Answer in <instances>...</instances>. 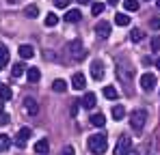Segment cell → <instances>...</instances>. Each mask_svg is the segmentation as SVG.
Instances as JSON below:
<instances>
[{
  "label": "cell",
  "instance_id": "74e56055",
  "mask_svg": "<svg viewBox=\"0 0 160 155\" xmlns=\"http://www.w3.org/2000/svg\"><path fill=\"white\" fill-rule=\"evenodd\" d=\"M156 67H158V69H160V56H158V58H156Z\"/></svg>",
  "mask_w": 160,
  "mask_h": 155
},
{
  "label": "cell",
  "instance_id": "44dd1931",
  "mask_svg": "<svg viewBox=\"0 0 160 155\" xmlns=\"http://www.w3.org/2000/svg\"><path fill=\"white\" fill-rule=\"evenodd\" d=\"M24 71H26V67H24L22 63H15L13 69H11V76H13V78H22V76H24Z\"/></svg>",
  "mask_w": 160,
  "mask_h": 155
},
{
  "label": "cell",
  "instance_id": "6da1fadb",
  "mask_svg": "<svg viewBox=\"0 0 160 155\" xmlns=\"http://www.w3.org/2000/svg\"><path fill=\"white\" fill-rule=\"evenodd\" d=\"M87 147H89V151L93 155H102V153H106V149H108V140L104 134H93V136H89Z\"/></svg>",
  "mask_w": 160,
  "mask_h": 155
},
{
  "label": "cell",
  "instance_id": "d590c367",
  "mask_svg": "<svg viewBox=\"0 0 160 155\" xmlns=\"http://www.w3.org/2000/svg\"><path fill=\"white\" fill-rule=\"evenodd\" d=\"M152 28H160V20H152Z\"/></svg>",
  "mask_w": 160,
  "mask_h": 155
},
{
  "label": "cell",
  "instance_id": "83f0119b",
  "mask_svg": "<svg viewBox=\"0 0 160 155\" xmlns=\"http://www.w3.org/2000/svg\"><path fill=\"white\" fill-rule=\"evenodd\" d=\"M56 24H58L56 13H48V15H46V26H50V28H52V26H56Z\"/></svg>",
  "mask_w": 160,
  "mask_h": 155
},
{
  "label": "cell",
  "instance_id": "e575fe53",
  "mask_svg": "<svg viewBox=\"0 0 160 155\" xmlns=\"http://www.w3.org/2000/svg\"><path fill=\"white\" fill-rule=\"evenodd\" d=\"M72 114H74V116L78 114V101H74V106H72Z\"/></svg>",
  "mask_w": 160,
  "mask_h": 155
},
{
  "label": "cell",
  "instance_id": "ba28073f",
  "mask_svg": "<svg viewBox=\"0 0 160 155\" xmlns=\"http://www.w3.org/2000/svg\"><path fill=\"white\" fill-rule=\"evenodd\" d=\"M24 110H26L30 116L39 114V103H37V99H32V97H26V99H24Z\"/></svg>",
  "mask_w": 160,
  "mask_h": 155
},
{
  "label": "cell",
  "instance_id": "4dcf8cb0",
  "mask_svg": "<svg viewBox=\"0 0 160 155\" xmlns=\"http://www.w3.org/2000/svg\"><path fill=\"white\" fill-rule=\"evenodd\" d=\"M152 50H154V52L160 50V35H156V37L152 39Z\"/></svg>",
  "mask_w": 160,
  "mask_h": 155
},
{
  "label": "cell",
  "instance_id": "484cf974",
  "mask_svg": "<svg viewBox=\"0 0 160 155\" xmlns=\"http://www.w3.org/2000/svg\"><path fill=\"white\" fill-rule=\"evenodd\" d=\"M123 9L126 11H138V0H123Z\"/></svg>",
  "mask_w": 160,
  "mask_h": 155
},
{
  "label": "cell",
  "instance_id": "4316f807",
  "mask_svg": "<svg viewBox=\"0 0 160 155\" xmlns=\"http://www.w3.org/2000/svg\"><path fill=\"white\" fill-rule=\"evenodd\" d=\"M143 37H145V35H143V30H141V28H134L132 32H130V39H132L134 43H138V41H143Z\"/></svg>",
  "mask_w": 160,
  "mask_h": 155
},
{
  "label": "cell",
  "instance_id": "4fadbf2b",
  "mask_svg": "<svg viewBox=\"0 0 160 155\" xmlns=\"http://www.w3.org/2000/svg\"><path fill=\"white\" fill-rule=\"evenodd\" d=\"M48 151H50V142H48L46 138H41V140L35 144V153L37 155H48Z\"/></svg>",
  "mask_w": 160,
  "mask_h": 155
},
{
  "label": "cell",
  "instance_id": "836d02e7",
  "mask_svg": "<svg viewBox=\"0 0 160 155\" xmlns=\"http://www.w3.org/2000/svg\"><path fill=\"white\" fill-rule=\"evenodd\" d=\"M63 155H74V147H65L63 149Z\"/></svg>",
  "mask_w": 160,
  "mask_h": 155
},
{
  "label": "cell",
  "instance_id": "9a60e30c",
  "mask_svg": "<svg viewBox=\"0 0 160 155\" xmlns=\"http://www.w3.org/2000/svg\"><path fill=\"white\" fill-rule=\"evenodd\" d=\"M80 17H82V13H80L78 9H69V11L65 13V22H69V24H74V22H80Z\"/></svg>",
  "mask_w": 160,
  "mask_h": 155
},
{
  "label": "cell",
  "instance_id": "ffe728a7",
  "mask_svg": "<svg viewBox=\"0 0 160 155\" xmlns=\"http://www.w3.org/2000/svg\"><path fill=\"white\" fill-rule=\"evenodd\" d=\"M13 144V140L7 134H0V151H9V147Z\"/></svg>",
  "mask_w": 160,
  "mask_h": 155
},
{
  "label": "cell",
  "instance_id": "f35d334b",
  "mask_svg": "<svg viewBox=\"0 0 160 155\" xmlns=\"http://www.w3.org/2000/svg\"><path fill=\"white\" fill-rule=\"evenodd\" d=\"M128 155H138V153H136V151H132V149H130V151H128Z\"/></svg>",
  "mask_w": 160,
  "mask_h": 155
},
{
  "label": "cell",
  "instance_id": "ab89813d",
  "mask_svg": "<svg viewBox=\"0 0 160 155\" xmlns=\"http://www.w3.org/2000/svg\"><path fill=\"white\" fill-rule=\"evenodd\" d=\"M108 4H117V0H108Z\"/></svg>",
  "mask_w": 160,
  "mask_h": 155
},
{
  "label": "cell",
  "instance_id": "ac0fdd59",
  "mask_svg": "<svg viewBox=\"0 0 160 155\" xmlns=\"http://www.w3.org/2000/svg\"><path fill=\"white\" fill-rule=\"evenodd\" d=\"M20 56H22V58H32V56H35V48H32V45H26V43H24V45H20Z\"/></svg>",
  "mask_w": 160,
  "mask_h": 155
},
{
  "label": "cell",
  "instance_id": "5b68a950",
  "mask_svg": "<svg viewBox=\"0 0 160 155\" xmlns=\"http://www.w3.org/2000/svg\"><path fill=\"white\" fill-rule=\"evenodd\" d=\"M30 136H32V131H30L28 127H22L18 134H15V140H13V142H15V147L24 149V147L28 144V140H30Z\"/></svg>",
  "mask_w": 160,
  "mask_h": 155
},
{
  "label": "cell",
  "instance_id": "d6986e66",
  "mask_svg": "<svg viewBox=\"0 0 160 155\" xmlns=\"http://www.w3.org/2000/svg\"><path fill=\"white\" fill-rule=\"evenodd\" d=\"M123 116H126V108H123V106H119V103H117V106H115V108H112V119H115V121H121V119H123Z\"/></svg>",
  "mask_w": 160,
  "mask_h": 155
},
{
  "label": "cell",
  "instance_id": "7c38bea8",
  "mask_svg": "<svg viewBox=\"0 0 160 155\" xmlns=\"http://www.w3.org/2000/svg\"><path fill=\"white\" fill-rule=\"evenodd\" d=\"M117 76H119V80L123 82V84H130V80H132V69H126V67H117Z\"/></svg>",
  "mask_w": 160,
  "mask_h": 155
},
{
  "label": "cell",
  "instance_id": "f1b7e54d",
  "mask_svg": "<svg viewBox=\"0 0 160 155\" xmlns=\"http://www.w3.org/2000/svg\"><path fill=\"white\" fill-rule=\"evenodd\" d=\"M37 15H39L37 4H28V7H26V17H37Z\"/></svg>",
  "mask_w": 160,
  "mask_h": 155
},
{
  "label": "cell",
  "instance_id": "8fae6325",
  "mask_svg": "<svg viewBox=\"0 0 160 155\" xmlns=\"http://www.w3.org/2000/svg\"><path fill=\"white\" fill-rule=\"evenodd\" d=\"M95 35L102 37V39H106L108 35H110V24L108 22H98L95 24Z\"/></svg>",
  "mask_w": 160,
  "mask_h": 155
},
{
  "label": "cell",
  "instance_id": "52a82bcc",
  "mask_svg": "<svg viewBox=\"0 0 160 155\" xmlns=\"http://www.w3.org/2000/svg\"><path fill=\"white\" fill-rule=\"evenodd\" d=\"M91 78L93 80H104V65H102V60H93L91 63Z\"/></svg>",
  "mask_w": 160,
  "mask_h": 155
},
{
  "label": "cell",
  "instance_id": "8d00e7d4",
  "mask_svg": "<svg viewBox=\"0 0 160 155\" xmlns=\"http://www.w3.org/2000/svg\"><path fill=\"white\" fill-rule=\"evenodd\" d=\"M80 4H89V2H91V0H78Z\"/></svg>",
  "mask_w": 160,
  "mask_h": 155
},
{
  "label": "cell",
  "instance_id": "d4e9b609",
  "mask_svg": "<svg viewBox=\"0 0 160 155\" xmlns=\"http://www.w3.org/2000/svg\"><path fill=\"white\" fill-rule=\"evenodd\" d=\"M104 97H106V99H117L119 93H117L115 86H104Z\"/></svg>",
  "mask_w": 160,
  "mask_h": 155
},
{
  "label": "cell",
  "instance_id": "7a4b0ae2",
  "mask_svg": "<svg viewBox=\"0 0 160 155\" xmlns=\"http://www.w3.org/2000/svg\"><path fill=\"white\" fill-rule=\"evenodd\" d=\"M145 121H147V112H145L143 108L130 112V125H132L134 131H141V129L145 127Z\"/></svg>",
  "mask_w": 160,
  "mask_h": 155
},
{
  "label": "cell",
  "instance_id": "f546056e",
  "mask_svg": "<svg viewBox=\"0 0 160 155\" xmlns=\"http://www.w3.org/2000/svg\"><path fill=\"white\" fill-rule=\"evenodd\" d=\"M102 11H104V4H102V2H93V4H91V13H93V15H100Z\"/></svg>",
  "mask_w": 160,
  "mask_h": 155
},
{
  "label": "cell",
  "instance_id": "1f68e13d",
  "mask_svg": "<svg viewBox=\"0 0 160 155\" xmlns=\"http://www.w3.org/2000/svg\"><path fill=\"white\" fill-rule=\"evenodd\" d=\"M54 7H58V9H67V7H69V0H54Z\"/></svg>",
  "mask_w": 160,
  "mask_h": 155
},
{
  "label": "cell",
  "instance_id": "30bf717a",
  "mask_svg": "<svg viewBox=\"0 0 160 155\" xmlns=\"http://www.w3.org/2000/svg\"><path fill=\"white\" fill-rule=\"evenodd\" d=\"M82 108H87V110H93L95 108V103H98V97H95V93H84V97H82Z\"/></svg>",
  "mask_w": 160,
  "mask_h": 155
},
{
  "label": "cell",
  "instance_id": "277c9868",
  "mask_svg": "<svg viewBox=\"0 0 160 155\" xmlns=\"http://www.w3.org/2000/svg\"><path fill=\"white\" fill-rule=\"evenodd\" d=\"M132 149V140L128 136H119L117 147H115V155H128V151Z\"/></svg>",
  "mask_w": 160,
  "mask_h": 155
},
{
  "label": "cell",
  "instance_id": "e0dca14e",
  "mask_svg": "<svg viewBox=\"0 0 160 155\" xmlns=\"http://www.w3.org/2000/svg\"><path fill=\"white\" fill-rule=\"evenodd\" d=\"M39 78H41V71H39L37 67H28L26 69V80L28 82H39Z\"/></svg>",
  "mask_w": 160,
  "mask_h": 155
},
{
  "label": "cell",
  "instance_id": "3957f363",
  "mask_svg": "<svg viewBox=\"0 0 160 155\" xmlns=\"http://www.w3.org/2000/svg\"><path fill=\"white\" fill-rule=\"evenodd\" d=\"M67 52H69V56H72L74 60H82V58L87 56V52H84V48H82L80 41H72V43L67 45Z\"/></svg>",
  "mask_w": 160,
  "mask_h": 155
},
{
  "label": "cell",
  "instance_id": "d6a6232c",
  "mask_svg": "<svg viewBox=\"0 0 160 155\" xmlns=\"http://www.w3.org/2000/svg\"><path fill=\"white\" fill-rule=\"evenodd\" d=\"M9 121H11V119H9V114H7V112H2V110H0V125H7V123H9Z\"/></svg>",
  "mask_w": 160,
  "mask_h": 155
},
{
  "label": "cell",
  "instance_id": "cb8c5ba5",
  "mask_svg": "<svg viewBox=\"0 0 160 155\" xmlns=\"http://www.w3.org/2000/svg\"><path fill=\"white\" fill-rule=\"evenodd\" d=\"M115 24L117 26H128L130 24V17H128L126 13H117V15H115Z\"/></svg>",
  "mask_w": 160,
  "mask_h": 155
},
{
  "label": "cell",
  "instance_id": "603a6c76",
  "mask_svg": "<svg viewBox=\"0 0 160 155\" xmlns=\"http://www.w3.org/2000/svg\"><path fill=\"white\" fill-rule=\"evenodd\" d=\"M52 88L56 91V93H65V91H67V82H65V80H54Z\"/></svg>",
  "mask_w": 160,
  "mask_h": 155
},
{
  "label": "cell",
  "instance_id": "8992f818",
  "mask_svg": "<svg viewBox=\"0 0 160 155\" xmlns=\"http://www.w3.org/2000/svg\"><path fill=\"white\" fill-rule=\"evenodd\" d=\"M141 88H143L145 93H152V91L156 88V76H154V73H143V76H141Z\"/></svg>",
  "mask_w": 160,
  "mask_h": 155
},
{
  "label": "cell",
  "instance_id": "60d3db41",
  "mask_svg": "<svg viewBox=\"0 0 160 155\" xmlns=\"http://www.w3.org/2000/svg\"><path fill=\"white\" fill-rule=\"evenodd\" d=\"M156 4H158V9H160V0H158V2H156Z\"/></svg>",
  "mask_w": 160,
  "mask_h": 155
},
{
  "label": "cell",
  "instance_id": "9c48e42d",
  "mask_svg": "<svg viewBox=\"0 0 160 155\" xmlns=\"http://www.w3.org/2000/svg\"><path fill=\"white\" fill-rule=\"evenodd\" d=\"M72 86H74V88H76V91H84V86H87V78L82 76V73H74V76H72Z\"/></svg>",
  "mask_w": 160,
  "mask_h": 155
},
{
  "label": "cell",
  "instance_id": "5bb4252c",
  "mask_svg": "<svg viewBox=\"0 0 160 155\" xmlns=\"http://www.w3.org/2000/svg\"><path fill=\"white\" fill-rule=\"evenodd\" d=\"M89 121H91V125H93V127H104V125H106V116H104L102 112H95Z\"/></svg>",
  "mask_w": 160,
  "mask_h": 155
},
{
  "label": "cell",
  "instance_id": "7402d4cb",
  "mask_svg": "<svg viewBox=\"0 0 160 155\" xmlns=\"http://www.w3.org/2000/svg\"><path fill=\"white\" fill-rule=\"evenodd\" d=\"M11 97H13V91H11L9 86H2V84H0V99H2V101H9Z\"/></svg>",
  "mask_w": 160,
  "mask_h": 155
},
{
  "label": "cell",
  "instance_id": "2e32d148",
  "mask_svg": "<svg viewBox=\"0 0 160 155\" xmlns=\"http://www.w3.org/2000/svg\"><path fill=\"white\" fill-rule=\"evenodd\" d=\"M9 65V50L4 43H0V69H4Z\"/></svg>",
  "mask_w": 160,
  "mask_h": 155
}]
</instances>
